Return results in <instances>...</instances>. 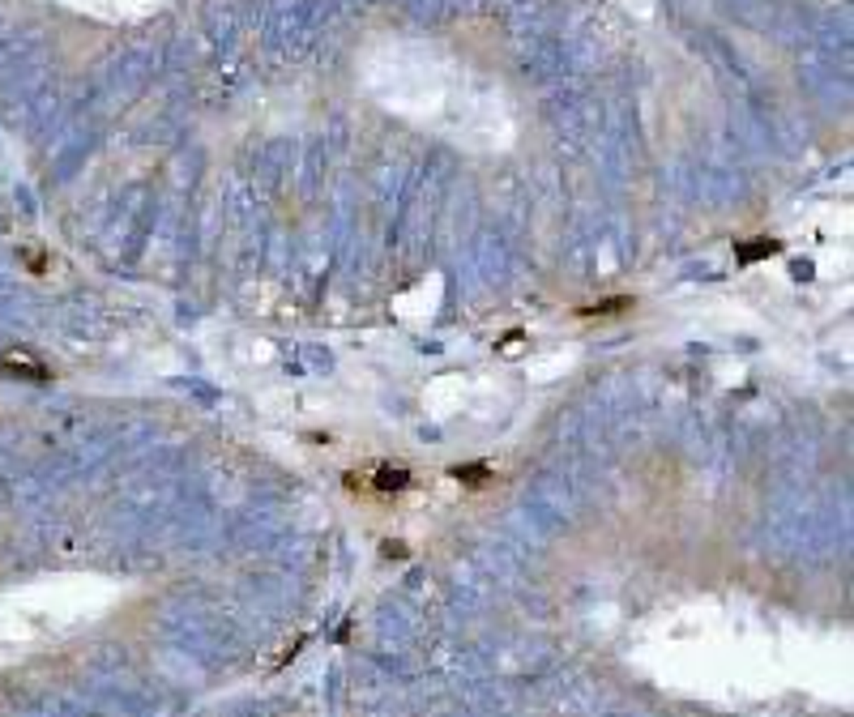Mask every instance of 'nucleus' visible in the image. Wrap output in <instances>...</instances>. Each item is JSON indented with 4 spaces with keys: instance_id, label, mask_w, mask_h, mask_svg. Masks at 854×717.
Returning a JSON list of instances; mask_svg holds the SVG:
<instances>
[{
    "instance_id": "39448f33",
    "label": "nucleus",
    "mask_w": 854,
    "mask_h": 717,
    "mask_svg": "<svg viewBox=\"0 0 854 717\" xmlns=\"http://www.w3.org/2000/svg\"><path fill=\"white\" fill-rule=\"evenodd\" d=\"M624 308H632V299H628V295H624V299H607V303L585 308V316H611V312H624Z\"/></svg>"
},
{
    "instance_id": "7ed1b4c3",
    "label": "nucleus",
    "mask_w": 854,
    "mask_h": 717,
    "mask_svg": "<svg viewBox=\"0 0 854 717\" xmlns=\"http://www.w3.org/2000/svg\"><path fill=\"white\" fill-rule=\"evenodd\" d=\"M769 252H782V244H777V239H765V235H761V239H739V244H735V256H739V261H761V256H769Z\"/></svg>"
},
{
    "instance_id": "f257e3e1",
    "label": "nucleus",
    "mask_w": 854,
    "mask_h": 717,
    "mask_svg": "<svg viewBox=\"0 0 854 717\" xmlns=\"http://www.w3.org/2000/svg\"><path fill=\"white\" fill-rule=\"evenodd\" d=\"M410 487V474L406 470H393V466H381L376 474H372V491H381V495H398Z\"/></svg>"
},
{
    "instance_id": "f03ea898",
    "label": "nucleus",
    "mask_w": 854,
    "mask_h": 717,
    "mask_svg": "<svg viewBox=\"0 0 854 717\" xmlns=\"http://www.w3.org/2000/svg\"><path fill=\"white\" fill-rule=\"evenodd\" d=\"M5 371H9V376H22V380H47V367H43V363H30V355H5Z\"/></svg>"
},
{
    "instance_id": "20e7f679",
    "label": "nucleus",
    "mask_w": 854,
    "mask_h": 717,
    "mask_svg": "<svg viewBox=\"0 0 854 717\" xmlns=\"http://www.w3.org/2000/svg\"><path fill=\"white\" fill-rule=\"evenodd\" d=\"M453 478L457 482H483V478H492V466H453Z\"/></svg>"
}]
</instances>
